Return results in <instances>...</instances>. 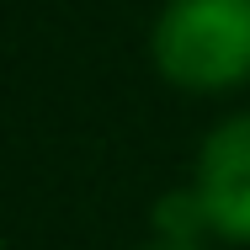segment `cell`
<instances>
[{
	"mask_svg": "<svg viewBox=\"0 0 250 250\" xmlns=\"http://www.w3.org/2000/svg\"><path fill=\"white\" fill-rule=\"evenodd\" d=\"M149 250H197V245H187V240H160V245H149Z\"/></svg>",
	"mask_w": 250,
	"mask_h": 250,
	"instance_id": "277c9868",
	"label": "cell"
},
{
	"mask_svg": "<svg viewBox=\"0 0 250 250\" xmlns=\"http://www.w3.org/2000/svg\"><path fill=\"white\" fill-rule=\"evenodd\" d=\"M197 197L208 213V229L250 240V112L224 123L197 160Z\"/></svg>",
	"mask_w": 250,
	"mask_h": 250,
	"instance_id": "7a4b0ae2",
	"label": "cell"
},
{
	"mask_svg": "<svg viewBox=\"0 0 250 250\" xmlns=\"http://www.w3.org/2000/svg\"><path fill=\"white\" fill-rule=\"evenodd\" d=\"M154 224H160L165 240H187V245H197L202 224H208L202 197H197V192H187V197H165L160 208H154Z\"/></svg>",
	"mask_w": 250,
	"mask_h": 250,
	"instance_id": "3957f363",
	"label": "cell"
},
{
	"mask_svg": "<svg viewBox=\"0 0 250 250\" xmlns=\"http://www.w3.org/2000/svg\"><path fill=\"white\" fill-rule=\"evenodd\" d=\"M154 59L192 91L240 85L250 75V0H170L154 27Z\"/></svg>",
	"mask_w": 250,
	"mask_h": 250,
	"instance_id": "6da1fadb",
	"label": "cell"
}]
</instances>
